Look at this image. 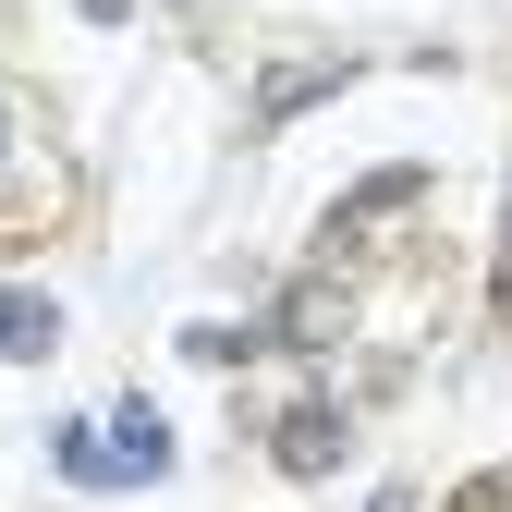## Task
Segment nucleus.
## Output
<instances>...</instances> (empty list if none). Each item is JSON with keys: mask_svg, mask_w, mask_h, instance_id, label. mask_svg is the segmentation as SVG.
<instances>
[{"mask_svg": "<svg viewBox=\"0 0 512 512\" xmlns=\"http://www.w3.org/2000/svg\"><path fill=\"white\" fill-rule=\"evenodd\" d=\"M110 464H122V488L171 476V427H159V403H122V415H110Z\"/></svg>", "mask_w": 512, "mask_h": 512, "instance_id": "f257e3e1", "label": "nucleus"}, {"mask_svg": "<svg viewBox=\"0 0 512 512\" xmlns=\"http://www.w3.org/2000/svg\"><path fill=\"white\" fill-rule=\"evenodd\" d=\"M49 342H61V305H49V293H25V281H0V354L37 366Z\"/></svg>", "mask_w": 512, "mask_h": 512, "instance_id": "f03ea898", "label": "nucleus"}, {"mask_svg": "<svg viewBox=\"0 0 512 512\" xmlns=\"http://www.w3.org/2000/svg\"><path fill=\"white\" fill-rule=\"evenodd\" d=\"M342 74H354V61H293V74H269V86H256V122H293L305 98H330Z\"/></svg>", "mask_w": 512, "mask_h": 512, "instance_id": "7ed1b4c3", "label": "nucleus"}, {"mask_svg": "<svg viewBox=\"0 0 512 512\" xmlns=\"http://www.w3.org/2000/svg\"><path fill=\"white\" fill-rule=\"evenodd\" d=\"M281 464H293V476H330V464H342V415H317V403L281 415Z\"/></svg>", "mask_w": 512, "mask_h": 512, "instance_id": "20e7f679", "label": "nucleus"}, {"mask_svg": "<svg viewBox=\"0 0 512 512\" xmlns=\"http://www.w3.org/2000/svg\"><path fill=\"white\" fill-rule=\"evenodd\" d=\"M49 464L74 476V488H122V464H110V427H61V439H49Z\"/></svg>", "mask_w": 512, "mask_h": 512, "instance_id": "39448f33", "label": "nucleus"}, {"mask_svg": "<svg viewBox=\"0 0 512 512\" xmlns=\"http://www.w3.org/2000/svg\"><path fill=\"white\" fill-rule=\"evenodd\" d=\"M122 13H135V0H86V25H122Z\"/></svg>", "mask_w": 512, "mask_h": 512, "instance_id": "423d86ee", "label": "nucleus"}]
</instances>
